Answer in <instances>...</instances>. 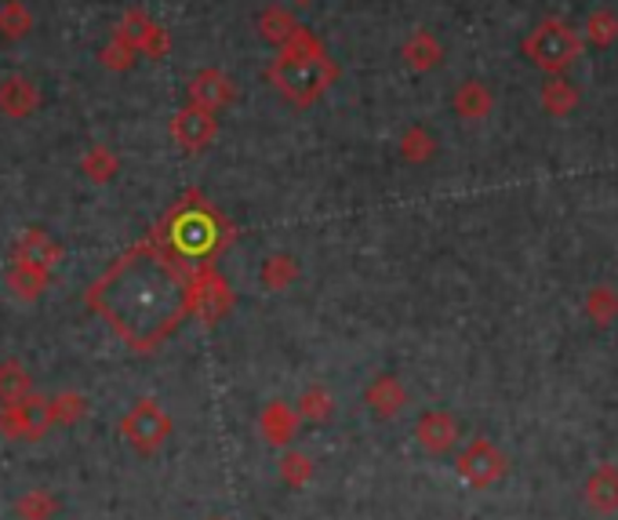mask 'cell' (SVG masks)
Masks as SVG:
<instances>
[{
	"mask_svg": "<svg viewBox=\"0 0 618 520\" xmlns=\"http://www.w3.org/2000/svg\"><path fill=\"white\" fill-rule=\"evenodd\" d=\"M88 306L135 353H154L194 313V266L154 234L88 287Z\"/></svg>",
	"mask_w": 618,
	"mask_h": 520,
	"instance_id": "6da1fadb",
	"label": "cell"
},
{
	"mask_svg": "<svg viewBox=\"0 0 618 520\" xmlns=\"http://www.w3.org/2000/svg\"><path fill=\"white\" fill-rule=\"evenodd\" d=\"M157 237L168 244L183 263L204 266L237 234H233V226L226 223V215L218 212L200 189H189V194L178 197L171 204V212L160 218Z\"/></svg>",
	"mask_w": 618,
	"mask_h": 520,
	"instance_id": "7a4b0ae2",
	"label": "cell"
},
{
	"mask_svg": "<svg viewBox=\"0 0 618 520\" xmlns=\"http://www.w3.org/2000/svg\"><path fill=\"white\" fill-rule=\"evenodd\" d=\"M266 77H269V85L281 91L284 102H292L295 109H310L327 88H335L339 62L327 55L317 33L302 26L295 40H287L284 48H277V59L269 62Z\"/></svg>",
	"mask_w": 618,
	"mask_h": 520,
	"instance_id": "3957f363",
	"label": "cell"
},
{
	"mask_svg": "<svg viewBox=\"0 0 618 520\" xmlns=\"http://www.w3.org/2000/svg\"><path fill=\"white\" fill-rule=\"evenodd\" d=\"M524 59L531 66H539L542 73L549 77H565L582 55V37L575 26H568L565 19H542L534 30L524 37Z\"/></svg>",
	"mask_w": 618,
	"mask_h": 520,
	"instance_id": "277c9868",
	"label": "cell"
},
{
	"mask_svg": "<svg viewBox=\"0 0 618 520\" xmlns=\"http://www.w3.org/2000/svg\"><path fill=\"white\" fill-rule=\"evenodd\" d=\"M120 436L135 448L139 455H157V451L168 444L171 436V415L154 401V396H143L128 408V415L120 419Z\"/></svg>",
	"mask_w": 618,
	"mask_h": 520,
	"instance_id": "5b68a950",
	"label": "cell"
},
{
	"mask_svg": "<svg viewBox=\"0 0 618 520\" xmlns=\"http://www.w3.org/2000/svg\"><path fill=\"white\" fill-rule=\"evenodd\" d=\"M51 422V396H22L16 404L0 408V436L4 441H40Z\"/></svg>",
	"mask_w": 618,
	"mask_h": 520,
	"instance_id": "8992f818",
	"label": "cell"
},
{
	"mask_svg": "<svg viewBox=\"0 0 618 520\" xmlns=\"http://www.w3.org/2000/svg\"><path fill=\"white\" fill-rule=\"evenodd\" d=\"M506 467H510V459H506L491 441H484V436H477V441L465 444L459 451V459H455V470H459V477L470 488H491V484H499L502 477H506Z\"/></svg>",
	"mask_w": 618,
	"mask_h": 520,
	"instance_id": "52a82bcc",
	"label": "cell"
},
{
	"mask_svg": "<svg viewBox=\"0 0 618 520\" xmlns=\"http://www.w3.org/2000/svg\"><path fill=\"white\" fill-rule=\"evenodd\" d=\"M168 131H171L175 146H183L186 154H200V149H208V146L215 143V135H218V117L212 114V109L186 102V106L171 117Z\"/></svg>",
	"mask_w": 618,
	"mask_h": 520,
	"instance_id": "ba28073f",
	"label": "cell"
},
{
	"mask_svg": "<svg viewBox=\"0 0 618 520\" xmlns=\"http://www.w3.org/2000/svg\"><path fill=\"white\" fill-rule=\"evenodd\" d=\"M229 306H233V292L212 269V263L194 266V317H200L204 324H215L226 317Z\"/></svg>",
	"mask_w": 618,
	"mask_h": 520,
	"instance_id": "9c48e42d",
	"label": "cell"
},
{
	"mask_svg": "<svg viewBox=\"0 0 618 520\" xmlns=\"http://www.w3.org/2000/svg\"><path fill=\"white\" fill-rule=\"evenodd\" d=\"M117 33L128 37L131 45L139 48V55H146V59H164V55L171 51V37H168V30H164L160 22L149 19L143 8L124 11V19L117 22Z\"/></svg>",
	"mask_w": 618,
	"mask_h": 520,
	"instance_id": "30bf717a",
	"label": "cell"
},
{
	"mask_svg": "<svg viewBox=\"0 0 618 520\" xmlns=\"http://www.w3.org/2000/svg\"><path fill=\"white\" fill-rule=\"evenodd\" d=\"M11 263L51 273L55 266L62 263V244L55 241L48 229H37L33 226V229H26V234L16 241V248H11Z\"/></svg>",
	"mask_w": 618,
	"mask_h": 520,
	"instance_id": "8fae6325",
	"label": "cell"
},
{
	"mask_svg": "<svg viewBox=\"0 0 618 520\" xmlns=\"http://www.w3.org/2000/svg\"><path fill=\"white\" fill-rule=\"evenodd\" d=\"M415 441L430 451V455H448L451 448L459 444V422L451 412H425L415 426Z\"/></svg>",
	"mask_w": 618,
	"mask_h": 520,
	"instance_id": "7c38bea8",
	"label": "cell"
},
{
	"mask_svg": "<svg viewBox=\"0 0 618 520\" xmlns=\"http://www.w3.org/2000/svg\"><path fill=\"white\" fill-rule=\"evenodd\" d=\"M233 99H237V85H233L223 70H200L189 80V102L212 109V114L226 109Z\"/></svg>",
	"mask_w": 618,
	"mask_h": 520,
	"instance_id": "4fadbf2b",
	"label": "cell"
},
{
	"mask_svg": "<svg viewBox=\"0 0 618 520\" xmlns=\"http://www.w3.org/2000/svg\"><path fill=\"white\" fill-rule=\"evenodd\" d=\"M40 106V91L33 80L26 77H4L0 80V114L11 120H26L30 114H37Z\"/></svg>",
	"mask_w": 618,
	"mask_h": 520,
	"instance_id": "5bb4252c",
	"label": "cell"
},
{
	"mask_svg": "<svg viewBox=\"0 0 618 520\" xmlns=\"http://www.w3.org/2000/svg\"><path fill=\"white\" fill-rule=\"evenodd\" d=\"M364 401H367V408L379 419H396V415L404 412V404H408V390H404V382L396 379V375H379L367 386Z\"/></svg>",
	"mask_w": 618,
	"mask_h": 520,
	"instance_id": "9a60e30c",
	"label": "cell"
},
{
	"mask_svg": "<svg viewBox=\"0 0 618 520\" xmlns=\"http://www.w3.org/2000/svg\"><path fill=\"white\" fill-rule=\"evenodd\" d=\"M404 62H408V70H415V73H430L436 70V66L444 62V48H441V40H436L430 30H415L408 40H404Z\"/></svg>",
	"mask_w": 618,
	"mask_h": 520,
	"instance_id": "2e32d148",
	"label": "cell"
},
{
	"mask_svg": "<svg viewBox=\"0 0 618 520\" xmlns=\"http://www.w3.org/2000/svg\"><path fill=\"white\" fill-rule=\"evenodd\" d=\"M582 496L597 513H618V467H611V462L597 467L589 473Z\"/></svg>",
	"mask_w": 618,
	"mask_h": 520,
	"instance_id": "e0dca14e",
	"label": "cell"
},
{
	"mask_svg": "<svg viewBox=\"0 0 618 520\" xmlns=\"http://www.w3.org/2000/svg\"><path fill=\"white\" fill-rule=\"evenodd\" d=\"M298 412L295 408H287L284 401H273V404H266V412H263V419H258V430H263V436L269 444H287L295 436V430H298Z\"/></svg>",
	"mask_w": 618,
	"mask_h": 520,
	"instance_id": "ac0fdd59",
	"label": "cell"
},
{
	"mask_svg": "<svg viewBox=\"0 0 618 520\" xmlns=\"http://www.w3.org/2000/svg\"><path fill=\"white\" fill-rule=\"evenodd\" d=\"M48 281H51V273L33 269V266L11 263V269H8V292L16 295L19 303H37V298L48 292Z\"/></svg>",
	"mask_w": 618,
	"mask_h": 520,
	"instance_id": "d6986e66",
	"label": "cell"
},
{
	"mask_svg": "<svg viewBox=\"0 0 618 520\" xmlns=\"http://www.w3.org/2000/svg\"><path fill=\"white\" fill-rule=\"evenodd\" d=\"M302 30V22H295V16L287 8H266L258 16V37L273 48H284L287 40H295V33Z\"/></svg>",
	"mask_w": 618,
	"mask_h": 520,
	"instance_id": "ffe728a7",
	"label": "cell"
},
{
	"mask_svg": "<svg viewBox=\"0 0 618 520\" xmlns=\"http://www.w3.org/2000/svg\"><path fill=\"white\" fill-rule=\"evenodd\" d=\"M491 91L488 85H480V80H465V85H459L455 99H451V106H455V114L462 120H484L491 114Z\"/></svg>",
	"mask_w": 618,
	"mask_h": 520,
	"instance_id": "44dd1931",
	"label": "cell"
},
{
	"mask_svg": "<svg viewBox=\"0 0 618 520\" xmlns=\"http://www.w3.org/2000/svg\"><path fill=\"white\" fill-rule=\"evenodd\" d=\"M30 393H33V379L26 372V364L16 357L0 361V404H16Z\"/></svg>",
	"mask_w": 618,
	"mask_h": 520,
	"instance_id": "7402d4cb",
	"label": "cell"
},
{
	"mask_svg": "<svg viewBox=\"0 0 618 520\" xmlns=\"http://www.w3.org/2000/svg\"><path fill=\"white\" fill-rule=\"evenodd\" d=\"M542 109L549 117H568L575 106H579V88L571 85V80L565 77H549L542 85Z\"/></svg>",
	"mask_w": 618,
	"mask_h": 520,
	"instance_id": "603a6c76",
	"label": "cell"
},
{
	"mask_svg": "<svg viewBox=\"0 0 618 520\" xmlns=\"http://www.w3.org/2000/svg\"><path fill=\"white\" fill-rule=\"evenodd\" d=\"M80 171H85L91 183H109L120 171V160L109 146H91L88 154L80 157Z\"/></svg>",
	"mask_w": 618,
	"mask_h": 520,
	"instance_id": "cb8c5ba5",
	"label": "cell"
},
{
	"mask_svg": "<svg viewBox=\"0 0 618 520\" xmlns=\"http://www.w3.org/2000/svg\"><path fill=\"white\" fill-rule=\"evenodd\" d=\"M135 59H139V48H135L131 40L124 33H117V30H114V37H109V45L99 51V62L114 73H128L135 66Z\"/></svg>",
	"mask_w": 618,
	"mask_h": 520,
	"instance_id": "d4e9b609",
	"label": "cell"
},
{
	"mask_svg": "<svg viewBox=\"0 0 618 520\" xmlns=\"http://www.w3.org/2000/svg\"><path fill=\"white\" fill-rule=\"evenodd\" d=\"M33 30V16L22 0H4L0 4V37L4 40H22L26 33Z\"/></svg>",
	"mask_w": 618,
	"mask_h": 520,
	"instance_id": "484cf974",
	"label": "cell"
},
{
	"mask_svg": "<svg viewBox=\"0 0 618 520\" xmlns=\"http://www.w3.org/2000/svg\"><path fill=\"white\" fill-rule=\"evenodd\" d=\"M88 415V401L73 390H62L51 396V422L55 426H77Z\"/></svg>",
	"mask_w": 618,
	"mask_h": 520,
	"instance_id": "4316f807",
	"label": "cell"
},
{
	"mask_svg": "<svg viewBox=\"0 0 618 520\" xmlns=\"http://www.w3.org/2000/svg\"><path fill=\"white\" fill-rule=\"evenodd\" d=\"M258 277H263V284L269 287V292H284L287 284L298 281V263L292 255H269Z\"/></svg>",
	"mask_w": 618,
	"mask_h": 520,
	"instance_id": "83f0119b",
	"label": "cell"
},
{
	"mask_svg": "<svg viewBox=\"0 0 618 520\" xmlns=\"http://www.w3.org/2000/svg\"><path fill=\"white\" fill-rule=\"evenodd\" d=\"M16 513L22 520H51L55 513H59V499H55L51 491H45V488H33V491H26V496L16 502Z\"/></svg>",
	"mask_w": 618,
	"mask_h": 520,
	"instance_id": "f1b7e54d",
	"label": "cell"
},
{
	"mask_svg": "<svg viewBox=\"0 0 618 520\" xmlns=\"http://www.w3.org/2000/svg\"><path fill=\"white\" fill-rule=\"evenodd\" d=\"M436 154V139L425 128H408L404 135H401V157L404 160H411V164H425Z\"/></svg>",
	"mask_w": 618,
	"mask_h": 520,
	"instance_id": "f546056e",
	"label": "cell"
},
{
	"mask_svg": "<svg viewBox=\"0 0 618 520\" xmlns=\"http://www.w3.org/2000/svg\"><path fill=\"white\" fill-rule=\"evenodd\" d=\"M586 40L589 45H597V48H608L618 40V16L608 8H600L594 11V16L586 19Z\"/></svg>",
	"mask_w": 618,
	"mask_h": 520,
	"instance_id": "4dcf8cb0",
	"label": "cell"
},
{
	"mask_svg": "<svg viewBox=\"0 0 618 520\" xmlns=\"http://www.w3.org/2000/svg\"><path fill=\"white\" fill-rule=\"evenodd\" d=\"M332 408H335V396L327 393L324 386H310L306 393L298 396V404H295V412L302 419H313V422H321L332 415Z\"/></svg>",
	"mask_w": 618,
	"mask_h": 520,
	"instance_id": "1f68e13d",
	"label": "cell"
},
{
	"mask_svg": "<svg viewBox=\"0 0 618 520\" xmlns=\"http://www.w3.org/2000/svg\"><path fill=\"white\" fill-rule=\"evenodd\" d=\"M586 313L594 324H611L618 317V295L611 287H594V292L586 295Z\"/></svg>",
	"mask_w": 618,
	"mask_h": 520,
	"instance_id": "d6a6232c",
	"label": "cell"
},
{
	"mask_svg": "<svg viewBox=\"0 0 618 520\" xmlns=\"http://www.w3.org/2000/svg\"><path fill=\"white\" fill-rule=\"evenodd\" d=\"M281 477L287 488H302L313 477V459L302 455V451H287V455L281 459Z\"/></svg>",
	"mask_w": 618,
	"mask_h": 520,
	"instance_id": "836d02e7",
	"label": "cell"
},
{
	"mask_svg": "<svg viewBox=\"0 0 618 520\" xmlns=\"http://www.w3.org/2000/svg\"><path fill=\"white\" fill-rule=\"evenodd\" d=\"M295 4H313V0H295Z\"/></svg>",
	"mask_w": 618,
	"mask_h": 520,
	"instance_id": "e575fe53",
	"label": "cell"
},
{
	"mask_svg": "<svg viewBox=\"0 0 618 520\" xmlns=\"http://www.w3.org/2000/svg\"><path fill=\"white\" fill-rule=\"evenodd\" d=\"M212 520H223V517H212Z\"/></svg>",
	"mask_w": 618,
	"mask_h": 520,
	"instance_id": "d590c367",
	"label": "cell"
}]
</instances>
